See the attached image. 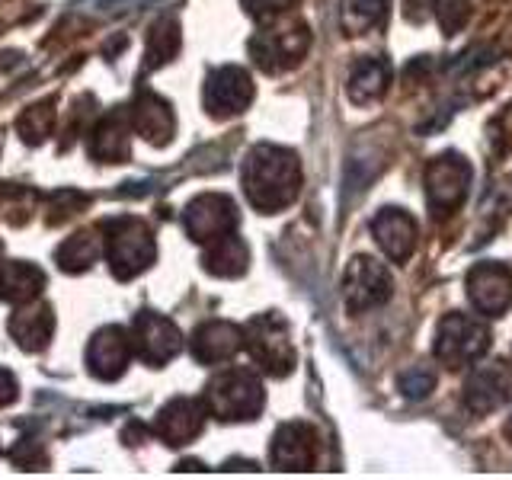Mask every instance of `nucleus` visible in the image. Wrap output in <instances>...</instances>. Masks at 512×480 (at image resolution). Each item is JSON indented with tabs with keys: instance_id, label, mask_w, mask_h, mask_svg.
<instances>
[{
	"instance_id": "f257e3e1",
	"label": "nucleus",
	"mask_w": 512,
	"mask_h": 480,
	"mask_svg": "<svg viewBox=\"0 0 512 480\" xmlns=\"http://www.w3.org/2000/svg\"><path fill=\"white\" fill-rule=\"evenodd\" d=\"M244 192L256 212H282L301 192L298 157L279 144H256L244 160Z\"/></svg>"
},
{
	"instance_id": "f03ea898",
	"label": "nucleus",
	"mask_w": 512,
	"mask_h": 480,
	"mask_svg": "<svg viewBox=\"0 0 512 480\" xmlns=\"http://www.w3.org/2000/svg\"><path fill=\"white\" fill-rule=\"evenodd\" d=\"M266 391L250 368H224L205 388V410L224 423L256 420L263 413Z\"/></svg>"
},
{
	"instance_id": "7ed1b4c3",
	"label": "nucleus",
	"mask_w": 512,
	"mask_h": 480,
	"mask_svg": "<svg viewBox=\"0 0 512 480\" xmlns=\"http://www.w3.org/2000/svg\"><path fill=\"white\" fill-rule=\"evenodd\" d=\"M106 231V260L116 279H135L157 260V244L151 228L141 218L119 215L103 221Z\"/></svg>"
},
{
	"instance_id": "20e7f679",
	"label": "nucleus",
	"mask_w": 512,
	"mask_h": 480,
	"mask_svg": "<svg viewBox=\"0 0 512 480\" xmlns=\"http://www.w3.org/2000/svg\"><path fill=\"white\" fill-rule=\"evenodd\" d=\"M244 346L250 349L253 362L272 378H285L295 368V346L288 324L279 314L253 317L244 330Z\"/></svg>"
},
{
	"instance_id": "39448f33",
	"label": "nucleus",
	"mask_w": 512,
	"mask_h": 480,
	"mask_svg": "<svg viewBox=\"0 0 512 480\" xmlns=\"http://www.w3.org/2000/svg\"><path fill=\"white\" fill-rule=\"evenodd\" d=\"M311 45V32L304 23H282V26H272L256 32L250 39V55L253 64L266 74H279L295 68V64L304 58Z\"/></svg>"
},
{
	"instance_id": "423d86ee",
	"label": "nucleus",
	"mask_w": 512,
	"mask_h": 480,
	"mask_svg": "<svg viewBox=\"0 0 512 480\" xmlns=\"http://www.w3.org/2000/svg\"><path fill=\"white\" fill-rule=\"evenodd\" d=\"M490 346V330L474 317L448 314L436 333V356L448 368L474 365Z\"/></svg>"
},
{
	"instance_id": "0eeeda50",
	"label": "nucleus",
	"mask_w": 512,
	"mask_h": 480,
	"mask_svg": "<svg viewBox=\"0 0 512 480\" xmlns=\"http://www.w3.org/2000/svg\"><path fill=\"white\" fill-rule=\"evenodd\" d=\"M132 349L144 365H167L183 349V333L164 314L138 311L132 320Z\"/></svg>"
},
{
	"instance_id": "6e6552de",
	"label": "nucleus",
	"mask_w": 512,
	"mask_h": 480,
	"mask_svg": "<svg viewBox=\"0 0 512 480\" xmlns=\"http://www.w3.org/2000/svg\"><path fill=\"white\" fill-rule=\"evenodd\" d=\"M471 164L461 154H442L426 167V199L436 215H448L468 196Z\"/></svg>"
},
{
	"instance_id": "1a4fd4ad",
	"label": "nucleus",
	"mask_w": 512,
	"mask_h": 480,
	"mask_svg": "<svg viewBox=\"0 0 512 480\" xmlns=\"http://www.w3.org/2000/svg\"><path fill=\"white\" fill-rule=\"evenodd\" d=\"M343 295L352 314L372 311L394 295V279L381 263L368 260V256H356L343 276Z\"/></svg>"
},
{
	"instance_id": "9d476101",
	"label": "nucleus",
	"mask_w": 512,
	"mask_h": 480,
	"mask_svg": "<svg viewBox=\"0 0 512 480\" xmlns=\"http://www.w3.org/2000/svg\"><path fill=\"white\" fill-rule=\"evenodd\" d=\"M237 221H240L237 205L228 196H221V192L196 196L183 212V228L196 244H212V240L224 234H234Z\"/></svg>"
},
{
	"instance_id": "9b49d317",
	"label": "nucleus",
	"mask_w": 512,
	"mask_h": 480,
	"mask_svg": "<svg viewBox=\"0 0 512 480\" xmlns=\"http://www.w3.org/2000/svg\"><path fill=\"white\" fill-rule=\"evenodd\" d=\"M253 100V80L244 68H218L208 74L205 84V109L212 119H231L240 116Z\"/></svg>"
},
{
	"instance_id": "f8f14e48",
	"label": "nucleus",
	"mask_w": 512,
	"mask_h": 480,
	"mask_svg": "<svg viewBox=\"0 0 512 480\" xmlns=\"http://www.w3.org/2000/svg\"><path fill=\"white\" fill-rule=\"evenodd\" d=\"M132 356V333H125L122 327H103L100 333H93L87 346V368L93 378L116 381L128 368V362H132Z\"/></svg>"
},
{
	"instance_id": "ddd939ff",
	"label": "nucleus",
	"mask_w": 512,
	"mask_h": 480,
	"mask_svg": "<svg viewBox=\"0 0 512 480\" xmlns=\"http://www.w3.org/2000/svg\"><path fill=\"white\" fill-rule=\"evenodd\" d=\"M468 298L487 317H500L512 304V272L503 263H480L468 272Z\"/></svg>"
},
{
	"instance_id": "4468645a",
	"label": "nucleus",
	"mask_w": 512,
	"mask_h": 480,
	"mask_svg": "<svg viewBox=\"0 0 512 480\" xmlns=\"http://www.w3.org/2000/svg\"><path fill=\"white\" fill-rule=\"evenodd\" d=\"M269 461L279 471H311L317 464V432L308 423L279 426L269 448Z\"/></svg>"
},
{
	"instance_id": "2eb2a0df",
	"label": "nucleus",
	"mask_w": 512,
	"mask_h": 480,
	"mask_svg": "<svg viewBox=\"0 0 512 480\" xmlns=\"http://www.w3.org/2000/svg\"><path fill=\"white\" fill-rule=\"evenodd\" d=\"M132 112L116 109L93 128L90 135V157L100 160V164H125L128 154H132Z\"/></svg>"
},
{
	"instance_id": "dca6fc26",
	"label": "nucleus",
	"mask_w": 512,
	"mask_h": 480,
	"mask_svg": "<svg viewBox=\"0 0 512 480\" xmlns=\"http://www.w3.org/2000/svg\"><path fill=\"white\" fill-rule=\"evenodd\" d=\"M202 426H205V407L192 397H173L154 420V432L167 445L192 442L202 432Z\"/></svg>"
},
{
	"instance_id": "f3484780",
	"label": "nucleus",
	"mask_w": 512,
	"mask_h": 480,
	"mask_svg": "<svg viewBox=\"0 0 512 480\" xmlns=\"http://www.w3.org/2000/svg\"><path fill=\"white\" fill-rule=\"evenodd\" d=\"M128 112H132L135 132L144 141L154 144V148H164V144H170V138L176 132V119H173V109H170V103L164 100V96H157L151 90H141L135 106Z\"/></svg>"
},
{
	"instance_id": "a211bd4d",
	"label": "nucleus",
	"mask_w": 512,
	"mask_h": 480,
	"mask_svg": "<svg viewBox=\"0 0 512 480\" xmlns=\"http://www.w3.org/2000/svg\"><path fill=\"white\" fill-rule=\"evenodd\" d=\"M512 391V372L503 362H493L477 368V372L464 384V400L474 413H493L496 407L506 404V397Z\"/></svg>"
},
{
	"instance_id": "6ab92c4d",
	"label": "nucleus",
	"mask_w": 512,
	"mask_h": 480,
	"mask_svg": "<svg viewBox=\"0 0 512 480\" xmlns=\"http://www.w3.org/2000/svg\"><path fill=\"white\" fill-rule=\"evenodd\" d=\"M240 346H244V330L228 324V320H205L189 340L192 356H196L202 365L228 362Z\"/></svg>"
},
{
	"instance_id": "aec40b11",
	"label": "nucleus",
	"mask_w": 512,
	"mask_h": 480,
	"mask_svg": "<svg viewBox=\"0 0 512 480\" xmlns=\"http://www.w3.org/2000/svg\"><path fill=\"white\" fill-rule=\"evenodd\" d=\"M372 234L378 240V247L391 256L394 263L410 260V253L416 247V221L400 212V208H384V212L372 221Z\"/></svg>"
},
{
	"instance_id": "412c9836",
	"label": "nucleus",
	"mask_w": 512,
	"mask_h": 480,
	"mask_svg": "<svg viewBox=\"0 0 512 480\" xmlns=\"http://www.w3.org/2000/svg\"><path fill=\"white\" fill-rule=\"evenodd\" d=\"M52 333H55V314L48 304H32V308H23L10 317V336L26 352H42L52 343Z\"/></svg>"
},
{
	"instance_id": "4be33fe9",
	"label": "nucleus",
	"mask_w": 512,
	"mask_h": 480,
	"mask_svg": "<svg viewBox=\"0 0 512 480\" xmlns=\"http://www.w3.org/2000/svg\"><path fill=\"white\" fill-rule=\"evenodd\" d=\"M45 288V272L23 260L0 263V298L10 304H32Z\"/></svg>"
},
{
	"instance_id": "5701e85b",
	"label": "nucleus",
	"mask_w": 512,
	"mask_h": 480,
	"mask_svg": "<svg viewBox=\"0 0 512 480\" xmlns=\"http://www.w3.org/2000/svg\"><path fill=\"white\" fill-rule=\"evenodd\" d=\"M247 263H250V250L237 234H224V237L212 240L208 250H205V256H202V266L212 272V276H221V279L244 276Z\"/></svg>"
},
{
	"instance_id": "b1692460",
	"label": "nucleus",
	"mask_w": 512,
	"mask_h": 480,
	"mask_svg": "<svg viewBox=\"0 0 512 480\" xmlns=\"http://www.w3.org/2000/svg\"><path fill=\"white\" fill-rule=\"evenodd\" d=\"M388 80H391V68H388V61H381V58H365L359 61L356 68H352L349 74V84H346V93H349V100L352 103H372L378 100V96L388 90Z\"/></svg>"
},
{
	"instance_id": "393cba45",
	"label": "nucleus",
	"mask_w": 512,
	"mask_h": 480,
	"mask_svg": "<svg viewBox=\"0 0 512 480\" xmlns=\"http://www.w3.org/2000/svg\"><path fill=\"white\" fill-rule=\"evenodd\" d=\"M183 45V32H180V23L173 20V16H160V20L151 26L148 32V52H144V68L154 71L160 64H170L176 58Z\"/></svg>"
},
{
	"instance_id": "a878e982",
	"label": "nucleus",
	"mask_w": 512,
	"mask_h": 480,
	"mask_svg": "<svg viewBox=\"0 0 512 480\" xmlns=\"http://www.w3.org/2000/svg\"><path fill=\"white\" fill-rule=\"evenodd\" d=\"M391 13V0H343V29L349 36H362L384 26Z\"/></svg>"
},
{
	"instance_id": "bb28decb",
	"label": "nucleus",
	"mask_w": 512,
	"mask_h": 480,
	"mask_svg": "<svg viewBox=\"0 0 512 480\" xmlns=\"http://www.w3.org/2000/svg\"><path fill=\"white\" fill-rule=\"evenodd\" d=\"M96 256H100V240L93 231H77L55 250V260L64 272H84L96 263Z\"/></svg>"
},
{
	"instance_id": "cd10ccee",
	"label": "nucleus",
	"mask_w": 512,
	"mask_h": 480,
	"mask_svg": "<svg viewBox=\"0 0 512 480\" xmlns=\"http://www.w3.org/2000/svg\"><path fill=\"white\" fill-rule=\"evenodd\" d=\"M16 128H20V135H23L26 144H42L48 135L55 132V100L29 106L20 116V122H16Z\"/></svg>"
},
{
	"instance_id": "c85d7f7f",
	"label": "nucleus",
	"mask_w": 512,
	"mask_h": 480,
	"mask_svg": "<svg viewBox=\"0 0 512 480\" xmlns=\"http://www.w3.org/2000/svg\"><path fill=\"white\" fill-rule=\"evenodd\" d=\"M10 461L16 464V468H23V471H45L48 468V455H45L42 442H36V439L16 442L10 448Z\"/></svg>"
},
{
	"instance_id": "c756f323",
	"label": "nucleus",
	"mask_w": 512,
	"mask_h": 480,
	"mask_svg": "<svg viewBox=\"0 0 512 480\" xmlns=\"http://www.w3.org/2000/svg\"><path fill=\"white\" fill-rule=\"evenodd\" d=\"M87 205H90V196H84V192L61 189L58 196H52V208H48V224L68 221L71 215H77L80 208H87Z\"/></svg>"
},
{
	"instance_id": "7c9ffc66",
	"label": "nucleus",
	"mask_w": 512,
	"mask_h": 480,
	"mask_svg": "<svg viewBox=\"0 0 512 480\" xmlns=\"http://www.w3.org/2000/svg\"><path fill=\"white\" fill-rule=\"evenodd\" d=\"M436 13L445 32H458L471 16V0H436Z\"/></svg>"
},
{
	"instance_id": "2f4dec72",
	"label": "nucleus",
	"mask_w": 512,
	"mask_h": 480,
	"mask_svg": "<svg viewBox=\"0 0 512 480\" xmlns=\"http://www.w3.org/2000/svg\"><path fill=\"white\" fill-rule=\"evenodd\" d=\"M397 388L404 391V397L420 400V397H426L432 388H436V375L426 372V368H410V372H404L397 378Z\"/></svg>"
},
{
	"instance_id": "473e14b6",
	"label": "nucleus",
	"mask_w": 512,
	"mask_h": 480,
	"mask_svg": "<svg viewBox=\"0 0 512 480\" xmlns=\"http://www.w3.org/2000/svg\"><path fill=\"white\" fill-rule=\"evenodd\" d=\"M295 4L298 0H244V10L253 16V20L272 23V20H279V16H285Z\"/></svg>"
},
{
	"instance_id": "72a5a7b5",
	"label": "nucleus",
	"mask_w": 512,
	"mask_h": 480,
	"mask_svg": "<svg viewBox=\"0 0 512 480\" xmlns=\"http://www.w3.org/2000/svg\"><path fill=\"white\" fill-rule=\"evenodd\" d=\"M13 400H16V381H13L10 372H4V368H0V407L13 404Z\"/></svg>"
},
{
	"instance_id": "f704fd0d",
	"label": "nucleus",
	"mask_w": 512,
	"mask_h": 480,
	"mask_svg": "<svg viewBox=\"0 0 512 480\" xmlns=\"http://www.w3.org/2000/svg\"><path fill=\"white\" fill-rule=\"evenodd\" d=\"M176 471H205V468L199 461H180V468H176Z\"/></svg>"
},
{
	"instance_id": "c9c22d12",
	"label": "nucleus",
	"mask_w": 512,
	"mask_h": 480,
	"mask_svg": "<svg viewBox=\"0 0 512 480\" xmlns=\"http://www.w3.org/2000/svg\"><path fill=\"white\" fill-rule=\"evenodd\" d=\"M0 263H4V244H0Z\"/></svg>"
},
{
	"instance_id": "e433bc0d",
	"label": "nucleus",
	"mask_w": 512,
	"mask_h": 480,
	"mask_svg": "<svg viewBox=\"0 0 512 480\" xmlns=\"http://www.w3.org/2000/svg\"><path fill=\"white\" fill-rule=\"evenodd\" d=\"M506 432H509V436H512V420H509V426H506Z\"/></svg>"
}]
</instances>
